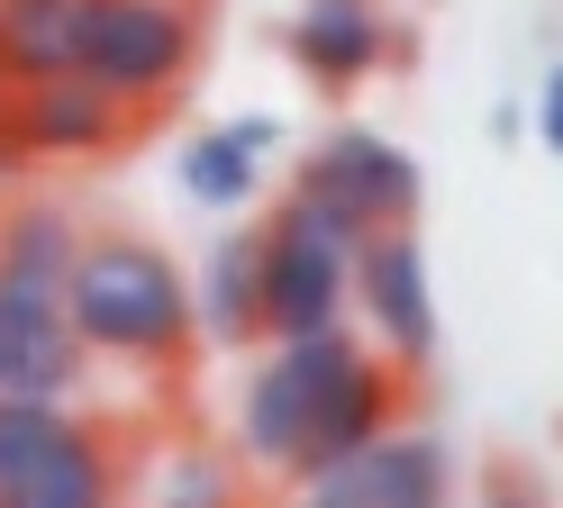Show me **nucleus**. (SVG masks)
Masks as SVG:
<instances>
[{
    "mask_svg": "<svg viewBox=\"0 0 563 508\" xmlns=\"http://www.w3.org/2000/svg\"><path fill=\"white\" fill-rule=\"evenodd\" d=\"M264 264V336H328L355 300V236H336L309 200H282L273 228H255Z\"/></svg>",
    "mask_w": 563,
    "mask_h": 508,
    "instance_id": "obj_4",
    "label": "nucleus"
},
{
    "mask_svg": "<svg viewBox=\"0 0 563 508\" xmlns=\"http://www.w3.org/2000/svg\"><path fill=\"white\" fill-rule=\"evenodd\" d=\"M273 119H236V128H209L200 145H183V191L209 200V209H236V200H255V173L273 155Z\"/></svg>",
    "mask_w": 563,
    "mask_h": 508,
    "instance_id": "obj_15",
    "label": "nucleus"
},
{
    "mask_svg": "<svg viewBox=\"0 0 563 508\" xmlns=\"http://www.w3.org/2000/svg\"><path fill=\"white\" fill-rule=\"evenodd\" d=\"M291 200H309L336 236H355V245H364L373 228H409V209H418V173H409V155H391L382 136L345 128V136H328L319 155L300 164Z\"/></svg>",
    "mask_w": 563,
    "mask_h": 508,
    "instance_id": "obj_6",
    "label": "nucleus"
},
{
    "mask_svg": "<svg viewBox=\"0 0 563 508\" xmlns=\"http://www.w3.org/2000/svg\"><path fill=\"white\" fill-rule=\"evenodd\" d=\"M128 128H136V109L110 100L100 82H82V73H55V82L10 91V136H19V155H110Z\"/></svg>",
    "mask_w": 563,
    "mask_h": 508,
    "instance_id": "obj_9",
    "label": "nucleus"
},
{
    "mask_svg": "<svg viewBox=\"0 0 563 508\" xmlns=\"http://www.w3.org/2000/svg\"><path fill=\"white\" fill-rule=\"evenodd\" d=\"M382 55H391V19H382V0H300V19H291V64H300L319 91L364 82Z\"/></svg>",
    "mask_w": 563,
    "mask_h": 508,
    "instance_id": "obj_10",
    "label": "nucleus"
},
{
    "mask_svg": "<svg viewBox=\"0 0 563 508\" xmlns=\"http://www.w3.org/2000/svg\"><path fill=\"white\" fill-rule=\"evenodd\" d=\"M191 46H200V10L191 0H82L74 73L100 82L110 100H128V109H155V100L183 91Z\"/></svg>",
    "mask_w": 563,
    "mask_h": 508,
    "instance_id": "obj_3",
    "label": "nucleus"
},
{
    "mask_svg": "<svg viewBox=\"0 0 563 508\" xmlns=\"http://www.w3.org/2000/svg\"><path fill=\"white\" fill-rule=\"evenodd\" d=\"M309 499H319V508H418V499H445V445H437V435L382 427L364 454L309 472Z\"/></svg>",
    "mask_w": 563,
    "mask_h": 508,
    "instance_id": "obj_8",
    "label": "nucleus"
},
{
    "mask_svg": "<svg viewBox=\"0 0 563 508\" xmlns=\"http://www.w3.org/2000/svg\"><path fill=\"white\" fill-rule=\"evenodd\" d=\"M482 508H537V482H527V472H500V482H490V499Z\"/></svg>",
    "mask_w": 563,
    "mask_h": 508,
    "instance_id": "obj_19",
    "label": "nucleus"
},
{
    "mask_svg": "<svg viewBox=\"0 0 563 508\" xmlns=\"http://www.w3.org/2000/svg\"><path fill=\"white\" fill-rule=\"evenodd\" d=\"M74 218L64 209H10L0 218V300L64 309V273H74Z\"/></svg>",
    "mask_w": 563,
    "mask_h": 508,
    "instance_id": "obj_14",
    "label": "nucleus"
},
{
    "mask_svg": "<svg viewBox=\"0 0 563 508\" xmlns=\"http://www.w3.org/2000/svg\"><path fill=\"white\" fill-rule=\"evenodd\" d=\"M355 300L373 309L382 345L400 363H428L437 354V300H428V254H418L409 228H373L355 245Z\"/></svg>",
    "mask_w": 563,
    "mask_h": 508,
    "instance_id": "obj_7",
    "label": "nucleus"
},
{
    "mask_svg": "<svg viewBox=\"0 0 563 508\" xmlns=\"http://www.w3.org/2000/svg\"><path fill=\"white\" fill-rule=\"evenodd\" d=\"M74 382H82V336L64 327V309L0 300V399H64Z\"/></svg>",
    "mask_w": 563,
    "mask_h": 508,
    "instance_id": "obj_11",
    "label": "nucleus"
},
{
    "mask_svg": "<svg viewBox=\"0 0 563 508\" xmlns=\"http://www.w3.org/2000/svg\"><path fill=\"white\" fill-rule=\"evenodd\" d=\"M537 136L554 145V155H563V64L545 73V91H537Z\"/></svg>",
    "mask_w": 563,
    "mask_h": 508,
    "instance_id": "obj_18",
    "label": "nucleus"
},
{
    "mask_svg": "<svg viewBox=\"0 0 563 508\" xmlns=\"http://www.w3.org/2000/svg\"><path fill=\"white\" fill-rule=\"evenodd\" d=\"M64 327L82 336V354H128V363H164L191 336V281L164 245L146 236H82L74 273H64Z\"/></svg>",
    "mask_w": 563,
    "mask_h": 508,
    "instance_id": "obj_1",
    "label": "nucleus"
},
{
    "mask_svg": "<svg viewBox=\"0 0 563 508\" xmlns=\"http://www.w3.org/2000/svg\"><path fill=\"white\" fill-rule=\"evenodd\" d=\"M82 55V0H0V91L55 82Z\"/></svg>",
    "mask_w": 563,
    "mask_h": 508,
    "instance_id": "obj_13",
    "label": "nucleus"
},
{
    "mask_svg": "<svg viewBox=\"0 0 563 508\" xmlns=\"http://www.w3.org/2000/svg\"><path fill=\"white\" fill-rule=\"evenodd\" d=\"M0 508H119L110 435L64 399H0Z\"/></svg>",
    "mask_w": 563,
    "mask_h": 508,
    "instance_id": "obj_2",
    "label": "nucleus"
},
{
    "mask_svg": "<svg viewBox=\"0 0 563 508\" xmlns=\"http://www.w3.org/2000/svg\"><path fill=\"white\" fill-rule=\"evenodd\" d=\"M418 508H445V499H418Z\"/></svg>",
    "mask_w": 563,
    "mask_h": 508,
    "instance_id": "obj_21",
    "label": "nucleus"
},
{
    "mask_svg": "<svg viewBox=\"0 0 563 508\" xmlns=\"http://www.w3.org/2000/svg\"><path fill=\"white\" fill-rule=\"evenodd\" d=\"M10 164H27V155H19V136H10V91H0V173H10Z\"/></svg>",
    "mask_w": 563,
    "mask_h": 508,
    "instance_id": "obj_20",
    "label": "nucleus"
},
{
    "mask_svg": "<svg viewBox=\"0 0 563 508\" xmlns=\"http://www.w3.org/2000/svg\"><path fill=\"white\" fill-rule=\"evenodd\" d=\"M191 318L219 345H255L264 336V264H255V236H228L219 254H209V273L191 290Z\"/></svg>",
    "mask_w": 563,
    "mask_h": 508,
    "instance_id": "obj_16",
    "label": "nucleus"
},
{
    "mask_svg": "<svg viewBox=\"0 0 563 508\" xmlns=\"http://www.w3.org/2000/svg\"><path fill=\"white\" fill-rule=\"evenodd\" d=\"M228 499H236V482H228V463H209V454H191L164 482V508H228Z\"/></svg>",
    "mask_w": 563,
    "mask_h": 508,
    "instance_id": "obj_17",
    "label": "nucleus"
},
{
    "mask_svg": "<svg viewBox=\"0 0 563 508\" xmlns=\"http://www.w3.org/2000/svg\"><path fill=\"white\" fill-rule=\"evenodd\" d=\"M345 363H355L345 327H328V336H273V363L245 382V454L264 472H300V445H309V427H319Z\"/></svg>",
    "mask_w": 563,
    "mask_h": 508,
    "instance_id": "obj_5",
    "label": "nucleus"
},
{
    "mask_svg": "<svg viewBox=\"0 0 563 508\" xmlns=\"http://www.w3.org/2000/svg\"><path fill=\"white\" fill-rule=\"evenodd\" d=\"M391 399H400L391 363H373V354L355 345V363L336 373L328 409H319V427H309V445H300V482H309V472H328V463H345V454H364L373 435L391 427Z\"/></svg>",
    "mask_w": 563,
    "mask_h": 508,
    "instance_id": "obj_12",
    "label": "nucleus"
}]
</instances>
